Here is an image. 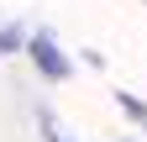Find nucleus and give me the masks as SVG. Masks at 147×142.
Returning a JSON list of instances; mask_svg holds the SVG:
<instances>
[{"label": "nucleus", "mask_w": 147, "mask_h": 142, "mask_svg": "<svg viewBox=\"0 0 147 142\" xmlns=\"http://www.w3.org/2000/svg\"><path fill=\"white\" fill-rule=\"evenodd\" d=\"M42 132H47V142H68V137H58V126H53V121H42Z\"/></svg>", "instance_id": "nucleus-4"}, {"label": "nucleus", "mask_w": 147, "mask_h": 142, "mask_svg": "<svg viewBox=\"0 0 147 142\" xmlns=\"http://www.w3.org/2000/svg\"><path fill=\"white\" fill-rule=\"evenodd\" d=\"M116 100H121V111L131 116V121H142V126H147V105H142L137 95H116Z\"/></svg>", "instance_id": "nucleus-2"}, {"label": "nucleus", "mask_w": 147, "mask_h": 142, "mask_svg": "<svg viewBox=\"0 0 147 142\" xmlns=\"http://www.w3.org/2000/svg\"><path fill=\"white\" fill-rule=\"evenodd\" d=\"M11 47H21V32H16V26L0 32V53H11Z\"/></svg>", "instance_id": "nucleus-3"}, {"label": "nucleus", "mask_w": 147, "mask_h": 142, "mask_svg": "<svg viewBox=\"0 0 147 142\" xmlns=\"http://www.w3.org/2000/svg\"><path fill=\"white\" fill-rule=\"evenodd\" d=\"M26 47H32V58H37V68H42L47 79H68L74 68L63 63V53H58V42L47 37V32H37V37H26Z\"/></svg>", "instance_id": "nucleus-1"}]
</instances>
